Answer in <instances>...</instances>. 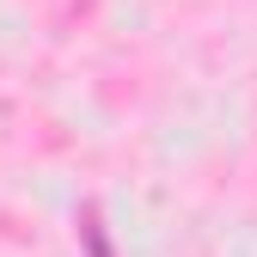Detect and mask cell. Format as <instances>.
Masks as SVG:
<instances>
[{
	"label": "cell",
	"instance_id": "cell-1",
	"mask_svg": "<svg viewBox=\"0 0 257 257\" xmlns=\"http://www.w3.org/2000/svg\"><path fill=\"white\" fill-rule=\"evenodd\" d=\"M80 245H86V257H116V251H110V239H104L98 208H86V214H80Z\"/></svg>",
	"mask_w": 257,
	"mask_h": 257
}]
</instances>
